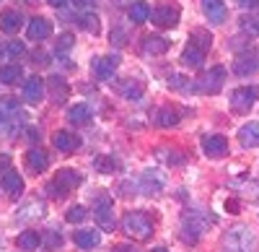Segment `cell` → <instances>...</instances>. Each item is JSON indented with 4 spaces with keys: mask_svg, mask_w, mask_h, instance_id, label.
I'll return each instance as SVG.
<instances>
[{
    "mask_svg": "<svg viewBox=\"0 0 259 252\" xmlns=\"http://www.w3.org/2000/svg\"><path fill=\"white\" fill-rule=\"evenodd\" d=\"M73 242H75L80 249H94V247L99 244V234L91 232V229H78L75 237H73Z\"/></svg>",
    "mask_w": 259,
    "mask_h": 252,
    "instance_id": "24",
    "label": "cell"
},
{
    "mask_svg": "<svg viewBox=\"0 0 259 252\" xmlns=\"http://www.w3.org/2000/svg\"><path fill=\"white\" fill-rule=\"evenodd\" d=\"M202 151L210 159H223V156H228V140L223 135H205L202 138Z\"/></svg>",
    "mask_w": 259,
    "mask_h": 252,
    "instance_id": "10",
    "label": "cell"
},
{
    "mask_svg": "<svg viewBox=\"0 0 259 252\" xmlns=\"http://www.w3.org/2000/svg\"><path fill=\"white\" fill-rule=\"evenodd\" d=\"M256 249V234L249 226H233L223 237V252H254Z\"/></svg>",
    "mask_w": 259,
    "mask_h": 252,
    "instance_id": "1",
    "label": "cell"
},
{
    "mask_svg": "<svg viewBox=\"0 0 259 252\" xmlns=\"http://www.w3.org/2000/svg\"><path fill=\"white\" fill-rule=\"evenodd\" d=\"M26 164L31 166V172L39 174V172H45L47 166H50V156L41 151V149H31V151L26 154Z\"/></svg>",
    "mask_w": 259,
    "mask_h": 252,
    "instance_id": "22",
    "label": "cell"
},
{
    "mask_svg": "<svg viewBox=\"0 0 259 252\" xmlns=\"http://www.w3.org/2000/svg\"><path fill=\"white\" fill-rule=\"evenodd\" d=\"M29 39H34V42H41V39H47L50 34H52V21L50 18H45V16H36V18H31L29 21Z\"/></svg>",
    "mask_w": 259,
    "mask_h": 252,
    "instance_id": "12",
    "label": "cell"
},
{
    "mask_svg": "<svg viewBox=\"0 0 259 252\" xmlns=\"http://www.w3.org/2000/svg\"><path fill=\"white\" fill-rule=\"evenodd\" d=\"M223 81H226V68L223 65H215V68H210L197 83V91L200 94H218L221 89H223Z\"/></svg>",
    "mask_w": 259,
    "mask_h": 252,
    "instance_id": "5",
    "label": "cell"
},
{
    "mask_svg": "<svg viewBox=\"0 0 259 252\" xmlns=\"http://www.w3.org/2000/svg\"><path fill=\"white\" fill-rule=\"evenodd\" d=\"M21 76H24V70H21L18 62H8V65L0 68V83H16L21 81Z\"/></svg>",
    "mask_w": 259,
    "mask_h": 252,
    "instance_id": "29",
    "label": "cell"
},
{
    "mask_svg": "<svg viewBox=\"0 0 259 252\" xmlns=\"http://www.w3.org/2000/svg\"><path fill=\"white\" fill-rule=\"evenodd\" d=\"M112 252H140V249H135L133 244H117Z\"/></svg>",
    "mask_w": 259,
    "mask_h": 252,
    "instance_id": "42",
    "label": "cell"
},
{
    "mask_svg": "<svg viewBox=\"0 0 259 252\" xmlns=\"http://www.w3.org/2000/svg\"><path fill=\"white\" fill-rule=\"evenodd\" d=\"M207 221L202 216H194V213H184V229H182V242L187 244H197V239L202 237Z\"/></svg>",
    "mask_w": 259,
    "mask_h": 252,
    "instance_id": "6",
    "label": "cell"
},
{
    "mask_svg": "<svg viewBox=\"0 0 259 252\" xmlns=\"http://www.w3.org/2000/svg\"><path fill=\"white\" fill-rule=\"evenodd\" d=\"M73 3H75L78 11H91L96 6V0H73Z\"/></svg>",
    "mask_w": 259,
    "mask_h": 252,
    "instance_id": "41",
    "label": "cell"
},
{
    "mask_svg": "<svg viewBox=\"0 0 259 252\" xmlns=\"http://www.w3.org/2000/svg\"><path fill=\"white\" fill-rule=\"evenodd\" d=\"M47 89H50V99H52L55 104H62L65 99H68V94H70L68 83H65L60 76H52V78L47 81Z\"/></svg>",
    "mask_w": 259,
    "mask_h": 252,
    "instance_id": "17",
    "label": "cell"
},
{
    "mask_svg": "<svg viewBox=\"0 0 259 252\" xmlns=\"http://www.w3.org/2000/svg\"><path fill=\"white\" fill-rule=\"evenodd\" d=\"M156 125H158V128H177V125H179V120H182V115L174 110V107H168V104H166V107H161L158 112H156Z\"/></svg>",
    "mask_w": 259,
    "mask_h": 252,
    "instance_id": "18",
    "label": "cell"
},
{
    "mask_svg": "<svg viewBox=\"0 0 259 252\" xmlns=\"http://www.w3.org/2000/svg\"><path fill=\"white\" fill-rule=\"evenodd\" d=\"M94 216H96V224H99V226H104L106 232H112L114 219H112V203H109V200H99Z\"/></svg>",
    "mask_w": 259,
    "mask_h": 252,
    "instance_id": "19",
    "label": "cell"
},
{
    "mask_svg": "<svg viewBox=\"0 0 259 252\" xmlns=\"http://www.w3.org/2000/svg\"><path fill=\"white\" fill-rule=\"evenodd\" d=\"M6 55L13 57V60H18V57L26 55V47L21 45V42H8V45H6Z\"/></svg>",
    "mask_w": 259,
    "mask_h": 252,
    "instance_id": "36",
    "label": "cell"
},
{
    "mask_svg": "<svg viewBox=\"0 0 259 252\" xmlns=\"http://www.w3.org/2000/svg\"><path fill=\"white\" fill-rule=\"evenodd\" d=\"M150 18H153V24L158 26V29H174L179 21H182V11H179V6H158L153 13H150Z\"/></svg>",
    "mask_w": 259,
    "mask_h": 252,
    "instance_id": "4",
    "label": "cell"
},
{
    "mask_svg": "<svg viewBox=\"0 0 259 252\" xmlns=\"http://www.w3.org/2000/svg\"><path fill=\"white\" fill-rule=\"evenodd\" d=\"M0 120H3V110H0Z\"/></svg>",
    "mask_w": 259,
    "mask_h": 252,
    "instance_id": "48",
    "label": "cell"
},
{
    "mask_svg": "<svg viewBox=\"0 0 259 252\" xmlns=\"http://www.w3.org/2000/svg\"><path fill=\"white\" fill-rule=\"evenodd\" d=\"M45 91H47V81H41L39 76L26 78V83H24V99H26V101H31V104L41 101Z\"/></svg>",
    "mask_w": 259,
    "mask_h": 252,
    "instance_id": "11",
    "label": "cell"
},
{
    "mask_svg": "<svg viewBox=\"0 0 259 252\" xmlns=\"http://www.w3.org/2000/svg\"><path fill=\"white\" fill-rule=\"evenodd\" d=\"M256 70H259V55L254 50H246L241 55H236V60H233V73L236 76H251Z\"/></svg>",
    "mask_w": 259,
    "mask_h": 252,
    "instance_id": "8",
    "label": "cell"
},
{
    "mask_svg": "<svg viewBox=\"0 0 259 252\" xmlns=\"http://www.w3.org/2000/svg\"><path fill=\"white\" fill-rule=\"evenodd\" d=\"M168 45H171L168 39L150 34V37H145V39H143V52H145V55H163V52L168 50Z\"/></svg>",
    "mask_w": 259,
    "mask_h": 252,
    "instance_id": "20",
    "label": "cell"
},
{
    "mask_svg": "<svg viewBox=\"0 0 259 252\" xmlns=\"http://www.w3.org/2000/svg\"><path fill=\"white\" fill-rule=\"evenodd\" d=\"M156 156H158L161 161H174V164H179V161H182V156H179V154L168 151V149H158V151H156Z\"/></svg>",
    "mask_w": 259,
    "mask_h": 252,
    "instance_id": "38",
    "label": "cell"
},
{
    "mask_svg": "<svg viewBox=\"0 0 259 252\" xmlns=\"http://www.w3.org/2000/svg\"><path fill=\"white\" fill-rule=\"evenodd\" d=\"M73 47V34H62L60 39H57V52L62 55V52H68Z\"/></svg>",
    "mask_w": 259,
    "mask_h": 252,
    "instance_id": "39",
    "label": "cell"
},
{
    "mask_svg": "<svg viewBox=\"0 0 259 252\" xmlns=\"http://www.w3.org/2000/svg\"><path fill=\"white\" fill-rule=\"evenodd\" d=\"M78 24H80V29H85V31H91V34H96V31H99V18H96L94 13H83V16H80V21H78Z\"/></svg>",
    "mask_w": 259,
    "mask_h": 252,
    "instance_id": "34",
    "label": "cell"
},
{
    "mask_svg": "<svg viewBox=\"0 0 259 252\" xmlns=\"http://www.w3.org/2000/svg\"><path fill=\"white\" fill-rule=\"evenodd\" d=\"M140 185H143V193H148V195H158L163 187H166V174L161 172V169H145L143 174H140Z\"/></svg>",
    "mask_w": 259,
    "mask_h": 252,
    "instance_id": "7",
    "label": "cell"
},
{
    "mask_svg": "<svg viewBox=\"0 0 259 252\" xmlns=\"http://www.w3.org/2000/svg\"><path fill=\"white\" fill-rule=\"evenodd\" d=\"M130 18H133L135 24H145V21L150 18V6L145 3V0L133 3V6H130Z\"/></svg>",
    "mask_w": 259,
    "mask_h": 252,
    "instance_id": "28",
    "label": "cell"
},
{
    "mask_svg": "<svg viewBox=\"0 0 259 252\" xmlns=\"http://www.w3.org/2000/svg\"><path fill=\"white\" fill-rule=\"evenodd\" d=\"M122 229H124L127 237L140 239V242H145V239L153 237V221H150V216L138 213V211H135V213H127V216L122 219Z\"/></svg>",
    "mask_w": 259,
    "mask_h": 252,
    "instance_id": "2",
    "label": "cell"
},
{
    "mask_svg": "<svg viewBox=\"0 0 259 252\" xmlns=\"http://www.w3.org/2000/svg\"><path fill=\"white\" fill-rule=\"evenodd\" d=\"M241 31L249 37H259V16H244L241 18Z\"/></svg>",
    "mask_w": 259,
    "mask_h": 252,
    "instance_id": "33",
    "label": "cell"
},
{
    "mask_svg": "<svg viewBox=\"0 0 259 252\" xmlns=\"http://www.w3.org/2000/svg\"><path fill=\"white\" fill-rule=\"evenodd\" d=\"M85 216H89V211H85L83 205H73L65 219H68V224H83V221H85Z\"/></svg>",
    "mask_w": 259,
    "mask_h": 252,
    "instance_id": "35",
    "label": "cell"
},
{
    "mask_svg": "<svg viewBox=\"0 0 259 252\" xmlns=\"http://www.w3.org/2000/svg\"><path fill=\"white\" fill-rule=\"evenodd\" d=\"M0 187L11 195V198H18L21 195V190H24V179H21V174L18 172H13V169H6V174H3V182H0Z\"/></svg>",
    "mask_w": 259,
    "mask_h": 252,
    "instance_id": "15",
    "label": "cell"
},
{
    "mask_svg": "<svg viewBox=\"0 0 259 252\" xmlns=\"http://www.w3.org/2000/svg\"><path fill=\"white\" fill-rule=\"evenodd\" d=\"M68 120L73 125H89L91 122V107L89 104H73L70 112H68Z\"/></svg>",
    "mask_w": 259,
    "mask_h": 252,
    "instance_id": "23",
    "label": "cell"
},
{
    "mask_svg": "<svg viewBox=\"0 0 259 252\" xmlns=\"http://www.w3.org/2000/svg\"><path fill=\"white\" fill-rule=\"evenodd\" d=\"M117 57L114 55H106V57H94V62H91V70H94V76L99 78V81H109V78H114V70H117Z\"/></svg>",
    "mask_w": 259,
    "mask_h": 252,
    "instance_id": "9",
    "label": "cell"
},
{
    "mask_svg": "<svg viewBox=\"0 0 259 252\" xmlns=\"http://www.w3.org/2000/svg\"><path fill=\"white\" fill-rule=\"evenodd\" d=\"M52 146L57 151H62V154H73L80 146V140L75 135H70V133H65V130H57V133H52Z\"/></svg>",
    "mask_w": 259,
    "mask_h": 252,
    "instance_id": "14",
    "label": "cell"
},
{
    "mask_svg": "<svg viewBox=\"0 0 259 252\" xmlns=\"http://www.w3.org/2000/svg\"><path fill=\"white\" fill-rule=\"evenodd\" d=\"M68 193H70V190H65V187H62L57 179H52V182L47 185V195H52V198H65Z\"/></svg>",
    "mask_w": 259,
    "mask_h": 252,
    "instance_id": "37",
    "label": "cell"
},
{
    "mask_svg": "<svg viewBox=\"0 0 259 252\" xmlns=\"http://www.w3.org/2000/svg\"><path fill=\"white\" fill-rule=\"evenodd\" d=\"M50 6H55V8H62V6H68V0H47Z\"/></svg>",
    "mask_w": 259,
    "mask_h": 252,
    "instance_id": "46",
    "label": "cell"
},
{
    "mask_svg": "<svg viewBox=\"0 0 259 252\" xmlns=\"http://www.w3.org/2000/svg\"><path fill=\"white\" fill-rule=\"evenodd\" d=\"M119 94L127 96V99H140L143 96V83H138V81H122Z\"/></svg>",
    "mask_w": 259,
    "mask_h": 252,
    "instance_id": "31",
    "label": "cell"
},
{
    "mask_svg": "<svg viewBox=\"0 0 259 252\" xmlns=\"http://www.w3.org/2000/svg\"><path fill=\"white\" fill-rule=\"evenodd\" d=\"M34 60H39L41 65H47V55L45 52H34Z\"/></svg>",
    "mask_w": 259,
    "mask_h": 252,
    "instance_id": "45",
    "label": "cell"
},
{
    "mask_svg": "<svg viewBox=\"0 0 259 252\" xmlns=\"http://www.w3.org/2000/svg\"><path fill=\"white\" fill-rule=\"evenodd\" d=\"M239 143L244 146V149H254V146H259V122L251 120L249 125H244V128L239 130Z\"/></svg>",
    "mask_w": 259,
    "mask_h": 252,
    "instance_id": "16",
    "label": "cell"
},
{
    "mask_svg": "<svg viewBox=\"0 0 259 252\" xmlns=\"http://www.w3.org/2000/svg\"><path fill=\"white\" fill-rule=\"evenodd\" d=\"M153 252H168V249H153Z\"/></svg>",
    "mask_w": 259,
    "mask_h": 252,
    "instance_id": "47",
    "label": "cell"
},
{
    "mask_svg": "<svg viewBox=\"0 0 259 252\" xmlns=\"http://www.w3.org/2000/svg\"><path fill=\"white\" fill-rule=\"evenodd\" d=\"M202 13L210 24H223L226 21V3L223 0H202Z\"/></svg>",
    "mask_w": 259,
    "mask_h": 252,
    "instance_id": "13",
    "label": "cell"
},
{
    "mask_svg": "<svg viewBox=\"0 0 259 252\" xmlns=\"http://www.w3.org/2000/svg\"><path fill=\"white\" fill-rule=\"evenodd\" d=\"M55 179L65 187V190H73V187H78V185H80V174H75L73 169H60Z\"/></svg>",
    "mask_w": 259,
    "mask_h": 252,
    "instance_id": "30",
    "label": "cell"
},
{
    "mask_svg": "<svg viewBox=\"0 0 259 252\" xmlns=\"http://www.w3.org/2000/svg\"><path fill=\"white\" fill-rule=\"evenodd\" d=\"M254 101H259V86H241V89H233L231 94V104L236 112H249Z\"/></svg>",
    "mask_w": 259,
    "mask_h": 252,
    "instance_id": "3",
    "label": "cell"
},
{
    "mask_svg": "<svg viewBox=\"0 0 259 252\" xmlns=\"http://www.w3.org/2000/svg\"><path fill=\"white\" fill-rule=\"evenodd\" d=\"M241 8H259V0H241Z\"/></svg>",
    "mask_w": 259,
    "mask_h": 252,
    "instance_id": "44",
    "label": "cell"
},
{
    "mask_svg": "<svg viewBox=\"0 0 259 252\" xmlns=\"http://www.w3.org/2000/svg\"><path fill=\"white\" fill-rule=\"evenodd\" d=\"M189 42L197 50H202V52H207L210 47H212V34L210 31H205V29H192V34H189Z\"/></svg>",
    "mask_w": 259,
    "mask_h": 252,
    "instance_id": "25",
    "label": "cell"
},
{
    "mask_svg": "<svg viewBox=\"0 0 259 252\" xmlns=\"http://www.w3.org/2000/svg\"><path fill=\"white\" fill-rule=\"evenodd\" d=\"M109 39H112V45H117V47H122V45H127V34H124L122 29H114V31L109 34Z\"/></svg>",
    "mask_w": 259,
    "mask_h": 252,
    "instance_id": "40",
    "label": "cell"
},
{
    "mask_svg": "<svg viewBox=\"0 0 259 252\" xmlns=\"http://www.w3.org/2000/svg\"><path fill=\"white\" fill-rule=\"evenodd\" d=\"M21 13L18 11H3L0 13V29H3L6 34H16L21 29Z\"/></svg>",
    "mask_w": 259,
    "mask_h": 252,
    "instance_id": "21",
    "label": "cell"
},
{
    "mask_svg": "<svg viewBox=\"0 0 259 252\" xmlns=\"http://www.w3.org/2000/svg\"><path fill=\"white\" fill-rule=\"evenodd\" d=\"M202 57H205V52L197 50L194 45H187V50L182 52V62H184L187 68H200L202 65Z\"/></svg>",
    "mask_w": 259,
    "mask_h": 252,
    "instance_id": "26",
    "label": "cell"
},
{
    "mask_svg": "<svg viewBox=\"0 0 259 252\" xmlns=\"http://www.w3.org/2000/svg\"><path fill=\"white\" fill-rule=\"evenodd\" d=\"M39 234L34 232V229H26V232H21L18 234V239H16V244H18V249H26V252H31V249H36L39 247Z\"/></svg>",
    "mask_w": 259,
    "mask_h": 252,
    "instance_id": "27",
    "label": "cell"
},
{
    "mask_svg": "<svg viewBox=\"0 0 259 252\" xmlns=\"http://www.w3.org/2000/svg\"><path fill=\"white\" fill-rule=\"evenodd\" d=\"M226 208H228L231 213H239V211H241V208H239V203H236V200H228V203H226Z\"/></svg>",
    "mask_w": 259,
    "mask_h": 252,
    "instance_id": "43",
    "label": "cell"
},
{
    "mask_svg": "<svg viewBox=\"0 0 259 252\" xmlns=\"http://www.w3.org/2000/svg\"><path fill=\"white\" fill-rule=\"evenodd\" d=\"M94 166H96V172H101V174H114L117 172V159L114 156H96Z\"/></svg>",
    "mask_w": 259,
    "mask_h": 252,
    "instance_id": "32",
    "label": "cell"
}]
</instances>
